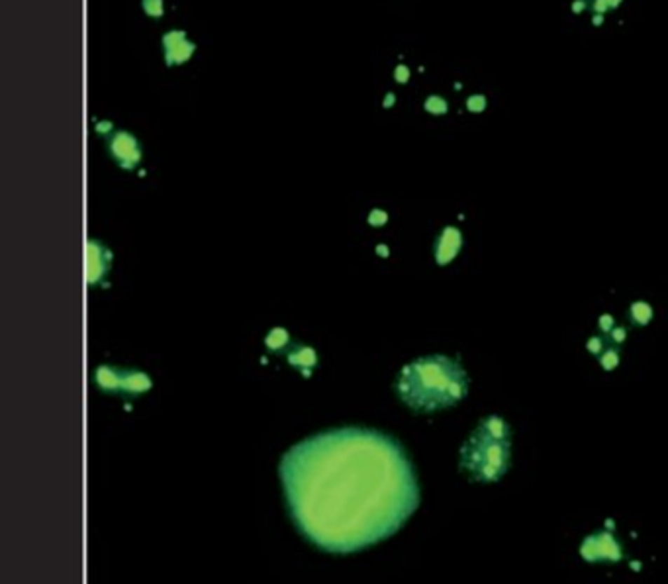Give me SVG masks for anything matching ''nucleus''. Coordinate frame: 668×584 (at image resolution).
Here are the masks:
<instances>
[{
	"instance_id": "nucleus-5",
	"label": "nucleus",
	"mask_w": 668,
	"mask_h": 584,
	"mask_svg": "<svg viewBox=\"0 0 668 584\" xmlns=\"http://www.w3.org/2000/svg\"><path fill=\"white\" fill-rule=\"evenodd\" d=\"M108 147H110V154L114 155L116 161L122 165V167H125V169H134L135 165L139 163L142 151H139L137 140H135L132 134L118 132V134L110 140Z\"/></svg>"
},
{
	"instance_id": "nucleus-4",
	"label": "nucleus",
	"mask_w": 668,
	"mask_h": 584,
	"mask_svg": "<svg viewBox=\"0 0 668 584\" xmlns=\"http://www.w3.org/2000/svg\"><path fill=\"white\" fill-rule=\"evenodd\" d=\"M163 48H165V63L167 67L182 65L194 55L196 43L186 38L184 29H171L163 36Z\"/></svg>"
},
{
	"instance_id": "nucleus-6",
	"label": "nucleus",
	"mask_w": 668,
	"mask_h": 584,
	"mask_svg": "<svg viewBox=\"0 0 668 584\" xmlns=\"http://www.w3.org/2000/svg\"><path fill=\"white\" fill-rule=\"evenodd\" d=\"M142 10L149 18H161L163 12H165V4L163 0H142Z\"/></svg>"
},
{
	"instance_id": "nucleus-3",
	"label": "nucleus",
	"mask_w": 668,
	"mask_h": 584,
	"mask_svg": "<svg viewBox=\"0 0 668 584\" xmlns=\"http://www.w3.org/2000/svg\"><path fill=\"white\" fill-rule=\"evenodd\" d=\"M461 465L475 480H498L510 467V428L490 416L478 426L461 451Z\"/></svg>"
},
{
	"instance_id": "nucleus-2",
	"label": "nucleus",
	"mask_w": 668,
	"mask_h": 584,
	"mask_svg": "<svg viewBox=\"0 0 668 584\" xmlns=\"http://www.w3.org/2000/svg\"><path fill=\"white\" fill-rule=\"evenodd\" d=\"M468 391L467 373L445 355H430L414 361L398 376V394L420 412H433L457 404Z\"/></svg>"
},
{
	"instance_id": "nucleus-1",
	"label": "nucleus",
	"mask_w": 668,
	"mask_h": 584,
	"mask_svg": "<svg viewBox=\"0 0 668 584\" xmlns=\"http://www.w3.org/2000/svg\"><path fill=\"white\" fill-rule=\"evenodd\" d=\"M280 480L298 529L327 551H355L392 536L420 502L406 451L382 431L337 428L292 445Z\"/></svg>"
}]
</instances>
